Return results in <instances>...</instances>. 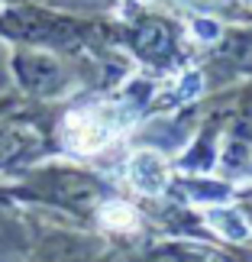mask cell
Masks as SVG:
<instances>
[{
  "label": "cell",
  "instance_id": "5b68a950",
  "mask_svg": "<svg viewBox=\"0 0 252 262\" xmlns=\"http://www.w3.org/2000/svg\"><path fill=\"white\" fill-rule=\"evenodd\" d=\"M200 91H204V81H200V75H188L185 81H181V88H178V97L188 104V100H194Z\"/></svg>",
  "mask_w": 252,
  "mask_h": 262
},
{
  "label": "cell",
  "instance_id": "6da1fadb",
  "mask_svg": "<svg viewBox=\"0 0 252 262\" xmlns=\"http://www.w3.org/2000/svg\"><path fill=\"white\" fill-rule=\"evenodd\" d=\"M117 133H120L117 110H100V107L75 110V114L65 117V126H62L65 146L75 149L78 156H94V152H100V149H104Z\"/></svg>",
  "mask_w": 252,
  "mask_h": 262
},
{
  "label": "cell",
  "instance_id": "7a4b0ae2",
  "mask_svg": "<svg viewBox=\"0 0 252 262\" xmlns=\"http://www.w3.org/2000/svg\"><path fill=\"white\" fill-rule=\"evenodd\" d=\"M126 175H129V185H133L139 194H162L165 185H168V165L158 152H133L126 165Z\"/></svg>",
  "mask_w": 252,
  "mask_h": 262
},
{
  "label": "cell",
  "instance_id": "8992f818",
  "mask_svg": "<svg viewBox=\"0 0 252 262\" xmlns=\"http://www.w3.org/2000/svg\"><path fill=\"white\" fill-rule=\"evenodd\" d=\"M249 4H252V0H249Z\"/></svg>",
  "mask_w": 252,
  "mask_h": 262
},
{
  "label": "cell",
  "instance_id": "277c9868",
  "mask_svg": "<svg viewBox=\"0 0 252 262\" xmlns=\"http://www.w3.org/2000/svg\"><path fill=\"white\" fill-rule=\"evenodd\" d=\"M100 220H104L107 227H113V230H126V227L136 224V210L126 207V204H107L100 210Z\"/></svg>",
  "mask_w": 252,
  "mask_h": 262
},
{
  "label": "cell",
  "instance_id": "3957f363",
  "mask_svg": "<svg viewBox=\"0 0 252 262\" xmlns=\"http://www.w3.org/2000/svg\"><path fill=\"white\" fill-rule=\"evenodd\" d=\"M204 220L210 224V230H217L223 239H233V243L249 239V220L239 214L236 207H207Z\"/></svg>",
  "mask_w": 252,
  "mask_h": 262
}]
</instances>
